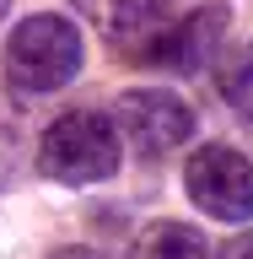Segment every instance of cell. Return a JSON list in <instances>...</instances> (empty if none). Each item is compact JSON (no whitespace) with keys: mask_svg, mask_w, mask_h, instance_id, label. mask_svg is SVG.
Masks as SVG:
<instances>
[{"mask_svg":"<svg viewBox=\"0 0 253 259\" xmlns=\"http://www.w3.org/2000/svg\"><path fill=\"white\" fill-rule=\"evenodd\" d=\"M124 162V146H119V124L97 108H70L60 113L54 124L43 130V146H38V167L54 184H70V189H86V184H108Z\"/></svg>","mask_w":253,"mask_h":259,"instance_id":"obj_1","label":"cell"},{"mask_svg":"<svg viewBox=\"0 0 253 259\" xmlns=\"http://www.w3.org/2000/svg\"><path fill=\"white\" fill-rule=\"evenodd\" d=\"M81 70V32L54 11L22 16L6 38V81L22 92H60Z\"/></svg>","mask_w":253,"mask_h":259,"instance_id":"obj_2","label":"cell"},{"mask_svg":"<svg viewBox=\"0 0 253 259\" xmlns=\"http://www.w3.org/2000/svg\"><path fill=\"white\" fill-rule=\"evenodd\" d=\"M113 124L140 157H173L178 146L194 135V108L173 87H129L113 103Z\"/></svg>","mask_w":253,"mask_h":259,"instance_id":"obj_3","label":"cell"},{"mask_svg":"<svg viewBox=\"0 0 253 259\" xmlns=\"http://www.w3.org/2000/svg\"><path fill=\"white\" fill-rule=\"evenodd\" d=\"M183 189L205 216L221 222H248L253 216V162L232 146L210 141L183 162Z\"/></svg>","mask_w":253,"mask_h":259,"instance_id":"obj_4","label":"cell"},{"mask_svg":"<svg viewBox=\"0 0 253 259\" xmlns=\"http://www.w3.org/2000/svg\"><path fill=\"white\" fill-rule=\"evenodd\" d=\"M226 27H232V11L226 6H199L178 27H167L151 49H140V60L162 65V70H178V76H194V70H205V65L221 60Z\"/></svg>","mask_w":253,"mask_h":259,"instance_id":"obj_5","label":"cell"},{"mask_svg":"<svg viewBox=\"0 0 253 259\" xmlns=\"http://www.w3.org/2000/svg\"><path fill=\"white\" fill-rule=\"evenodd\" d=\"M129 259H216V254H210V243H205L199 227H189V222H151L140 238H135Z\"/></svg>","mask_w":253,"mask_h":259,"instance_id":"obj_6","label":"cell"},{"mask_svg":"<svg viewBox=\"0 0 253 259\" xmlns=\"http://www.w3.org/2000/svg\"><path fill=\"white\" fill-rule=\"evenodd\" d=\"M162 0H76V11L92 22L103 38H140L145 27H151V16H157Z\"/></svg>","mask_w":253,"mask_h":259,"instance_id":"obj_7","label":"cell"},{"mask_svg":"<svg viewBox=\"0 0 253 259\" xmlns=\"http://www.w3.org/2000/svg\"><path fill=\"white\" fill-rule=\"evenodd\" d=\"M216 87H221V97H226L232 113L253 119V44H237L232 54H221V65H216Z\"/></svg>","mask_w":253,"mask_h":259,"instance_id":"obj_8","label":"cell"},{"mask_svg":"<svg viewBox=\"0 0 253 259\" xmlns=\"http://www.w3.org/2000/svg\"><path fill=\"white\" fill-rule=\"evenodd\" d=\"M216 259H253V227H248V232H237V238H226Z\"/></svg>","mask_w":253,"mask_h":259,"instance_id":"obj_9","label":"cell"},{"mask_svg":"<svg viewBox=\"0 0 253 259\" xmlns=\"http://www.w3.org/2000/svg\"><path fill=\"white\" fill-rule=\"evenodd\" d=\"M48 259H108V254H97V248H60V254H48Z\"/></svg>","mask_w":253,"mask_h":259,"instance_id":"obj_10","label":"cell"},{"mask_svg":"<svg viewBox=\"0 0 253 259\" xmlns=\"http://www.w3.org/2000/svg\"><path fill=\"white\" fill-rule=\"evenodd\" d=\"M0 16H6V0H0Z\"/></svg>","mask_w":253,"mask_h":259,"instance_id":"obj_11","label":"cell"}]
</instances>
